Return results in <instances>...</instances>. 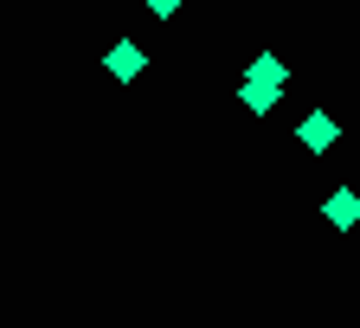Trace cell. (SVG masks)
Listing matches in <instances>:
<instances>
[{"label": "cell", "mask_w": 360, "mask_h": 328, "mask_svg": "<svg viewBox=\"0 0 360 328\" xmlns=\"http://www.w3.org/2000/svg\"><path fill=\"white\" fill-rule=\"evenodd\" d=\"M103 71H110L116 84H135V77L148 71V52H142V45H135V39H116L110 52H103Z\"/></svg>", "instance_id": "cell-1"}, {"label": "cell", "mask_w": 360, "mask_h": 328, "mask_svg": "<svg viewBox=\"0 0 360 328\" xmlns=\"http://www.w3.org/2000/svg\"><path fill=\"white\" fill-rule=\"evenodd\" d=\"M296 142H302L309 155H328V149L341 142V122H335L328 110H309V116H302V129H296Z\"/></svg>", "instance_id": "cell-2"}, {"label": "cell", "mask_w": 360, "mask_h": 328, "mask_svg": "<svg viewBox=\"0 0 360 328\" xmlns=\"http://www.w3.org/2000/svg\"><path fill=\"white\" fill-rule=\"evenodd\" d=\"M322 219H328L335 232H354V225H360V187H335V194L322 200Z\"/></svg>", "instance_id": "cell-3"}, {"label": "cell", "mask_w": 360, "mask_h": 328, "mask_svg": "<svg viewBox=\"0 0 360 328\" xmlns=\"http://www.w3.org/2000/svg\"><path fill=\"white\" fill-rule=\"evenodd\" d=\"M245 77H251V84H270V90H283V84H290V65H283L277 52H257Z\"/></svg>", "instance_id": "cell-4"}, {"label": "cell", "mask_w": 360, "mask_h": 328, "mask_svg": "<svg viewBox=\"0 0 360 328\" xmlns=\"http://www.w3.org/2000/svg\"><path fill=\"white\" fill-rule=\"evenodd\" d=\"M180 7H187V0H148V13H155V20H174Z\"/></svg>", "instance_id": "cell-5"}]
</instances>
